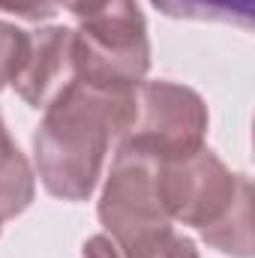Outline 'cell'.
Here are the masks:
<instances>
[{"instance_id": "1", "label": "cell", "mask_w": 255, "mask_h": 258, "mask_svg": "<svg viewBox=\"0 0 255 258\" xmlns=\"http://www.w3.org/2000/svg\"><path fill=\"white\" fill-rule=\"evenodd\" d=\"M135 93L72 81L45 105L33 153L48 192L63 201H87L93 195L111 141H120L135 120Z\"/></svg>"}, {"instance_id": "2", "label": "cell", "mask_w": 255, "mask_h": 258, "mask_svg": "<svg viewBox=\"0 0 255 258\" xmlns=\"http://www.w3.org/2000/svg\"><path fill=\"white\" fill-rule=\"evenodd\" d=\"M207 120V105L195 90L174 81H141L135 93V120L120 138V147L156 162L180 159L204 147Z\"/></svg>"}, {"instance_id": "3", "label": "cell", "mask_w": 255, "mask_h": 258, "mask_svg": "<svg viewBox=\"0 0 255 258\" xmlns=\"http://www.w3.org/2000/svg\"><path fill=\"white\" fill-rule=\"evenodd\" d=\"M156 186L171 222L195 225L198 231L219 225L252 189L246 174H231L207 147H198L180 159L156 162Z\"/></svg>"}, {"instance_id": "4", "label": "cell", "mask_w": 255, "mask_h": 258, "mask_svg": "<svg viewBox=\"0 0 255 258\" xmlns=\"http://www.w3.org/2000/svg\"><path fill=\"white\" fill-rule=\"evenodd\" d=\"M99 222L105 225L117 249L147 243L174 228L159 198L156 159L117 144L99 198Z\"/></svg>"}, {"instance_id": "5", "label": "cell", "mask_w": 255, "mask_h": 258, "mask_svg": "<svg viewBox=\"0 0 255 258\" xmlns=\"http://www.w3.org/2000/svg\"><path fill=\"white\" fill-rule=\"evenodd\" d=\"M75 81L105 90H138L150 69L144 15H129L72 30Z\"/></svg>"}, {"instance_id": "6", "label": "cell", "mask_w": 255, "mask_h": 258, "mask_svg": "<svg viewBox=\"0 0 255 258\" xmlns=\"http://www.w3.org/2000/svg\"><path fill=\"white\" fill-rule=\"evenodd\" d=\"M75 81V54L69 27H42L30 36V57L15 78L18 96L33 105H51L66 87Z\"/></svg>"}, {"instance_id": "7", "label": "cell", "mask_w": 255, "mask_h": 258, "mask_svg": "<svg viewBox=\"0 0 255 258\" xmlns=\"http://www.w3.org/2000/svg\"><path fill=\"white\" fill-rule=\"evenodd\" d=\"M36 177L24 153L15 147L6 126H0V219H12L30 207Z\"/></svg>"}, {"instance_id": "8", "label": "cell", "mask_w": 255, "mask_h": 258, "mask_svg": "<svg viewBox=\"0 0 255 258\" xmlns=\"http://www.w3.org/2000/svg\"><path fill=\"white\" fill-rule=\"evenodd\" d=\"M168 18L219 21L249 30L255 21V0H150Z\"/></svg>"}, {"instance_id": "9", "label": "cell", "mask_w": 255, "mask_h": 258, "mask_svg": "<svg viewBox=\"0 0 255 258\" xmlns=\"http://www.w3.org/2000/svg\"><path fill=\"white\" fill-rule=\"evenodd\" d=\"M201 237L210 246H216L219 252H228L237 258L252 255V189L234 204V210L219 225L201 231Z\"/></svg>"}, {"instance_id": "10", "label": "cell", "mask_w": 255, "mask_h": 258, "mask_svg": "<svg viewBox=\"0 0 255 258\" xmlns=\"http://www.w3.org/2000/svg\"><path fill=\"white\" fill-rule=\"evenodd\" d=\"M27 57H30V33L0 21V90L6 84H15Z\"/></svg>"}, {"instance_id": "11", "label": "cell", "mask_w": 255, "mask_h": 258, "mask_svg": "<svg viewBox=\"0 0 255 258\" xmlns=\"http://www.w3.org/2000/svg\"><path fill=\"white\" fill-rule=\"evenodd\" d=\"M60 6H66L81 24H99V21L141 15L135 0H60Z\"/></svg>"}, {"instance_id": "12", "label": "cell", "mask_w": 255, "mask_h": 258, "mask_svg": "<svg viewBox=\"0 0 255 258\" xmlns=\"http://www.w3.org/2000/svg\"><path fill=\"white\" fill-rule=\"evenodd\" d=\"M120 258H198L195 249V240L177 234L174 228L147 240V243H138V246H129V249H117Z\"/></svg>"}, {"instance_id": "13", "label": "cell", "mask_w": 255, "mask_h": 258, "mask_svg": "<svg viewBox=\"0 0 255 258\" xmlns=\"http://www.w3.org/2000/svg\"><path fill=\"white\" fill-rule=\"evenodd\" d=\"M0 9L12 12L18 18H27V21H45V18L57 15L60 0H0Z\"/></svg>"}, {"instance_id": "14", "label": "cell", "mask_w": 255, "mask_h": 258, "mask_svg": "<svg viewBox=\"0 0 255 258\" xmlns=\"http://www.w3.org/2000/svg\"><path fill=\"white\" fill-rule=\"evenodd\" d=\"M81 258H120V252H117V246H114V240L108 234H93L84 243Z\"/></svg>"}, {"instance_id": "15", "label": "cell", "mask_w": 255, "mask_h": 258, "mask_svg": "<svg viewBox=\"0 0 255 258\" xmlns=\"http://www.w3.org/2000/svg\"><path fill=\"white\" fill-rule=\"evenodd\" d=\"M0 126H3V120H0Z\"/></svg>"}]
</instances>
